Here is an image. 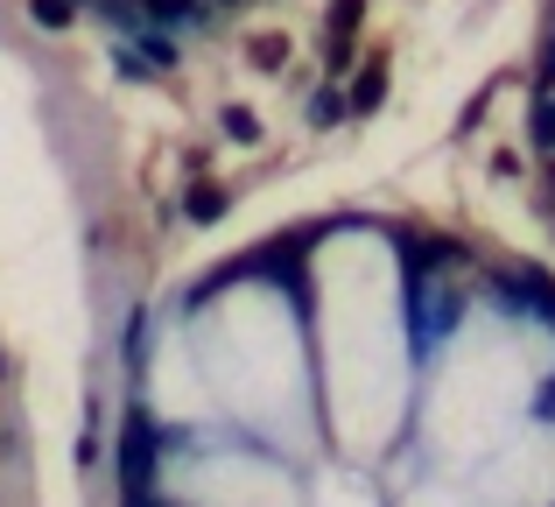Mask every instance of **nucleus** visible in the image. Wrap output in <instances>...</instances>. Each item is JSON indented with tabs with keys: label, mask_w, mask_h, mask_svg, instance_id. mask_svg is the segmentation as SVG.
<instances>
[{
	"label": "nucleus",
	"mask_w": 555,
	"mask_h": 507,
	"mask_svg": "<svg viewBox=\"0 0 555 507\" xmlns=\"http://www.w3.org/2000/svg\"><path fill=\"white\" fill-rule=\"evenodd\" d=\"M514 395H520V367H514V353H506V345H492L486 331H478V339H464V345H457V359H450V373H443L436 430H443V438L457 430L464 444H478L492 423H506Z\"/></svg>",
	"instance_id": "7ed1b4c3"
},
{
	"label": "nucleus",
	"mask_w": 555,
	"mask_h": 507,
	"mask_svg": "<svg viewBox=\"0 0 555 507\" xmlns=\"http://www.w3.org/2000/svg\"><path fill=\"white\" fill-rule=\"evenodd\" d=\"M204 367L218 373L225 395H240V409H268L274 395H296V325H288L282 296L240 289V296L218 303Z\"/></svg>",
	"instance_id": "f03ea898"
},
{
	"label": "nucleus",
	"mask_w": 555,
	"mask_h": 507,
	"mask_svg": "<svg viewBox=\"0 0 555 507\" xmlns=\"http://www.w3.org/2000/svg\"><path fill=\"white\" fill-rule=\"evenodd\" d=\"M324 303H331V359H338V409H387L401 339H393V268L379 240H331L324 248Z\"/></svg>",
	"instance_id": "f257e3e1"
}]
</instances>
